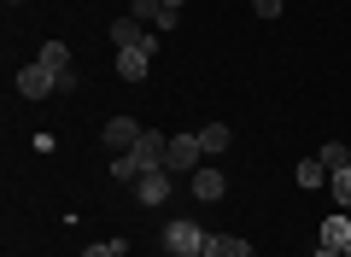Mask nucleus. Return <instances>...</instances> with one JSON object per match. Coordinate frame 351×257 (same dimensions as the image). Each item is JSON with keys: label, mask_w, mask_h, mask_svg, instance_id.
Returning <instances> with one entry per match:
<instances>
[{"label": "nucleus", "mask_w": 351, "mask_h": 257, "mask_svg": "<svg viewBox=\"0 0 351 257\" xmlns=\"http://www.w3.org/2000/svg\"><path fill=\"white\" fill-rule=\"evenodd\" d=\"M106 36H112V47L123 53V47H141V41H147L152 29L141 24V18H112V29H106Z\"/></svg>", "instance_id": "obj_9"}, {"label": "nucleus", "mask_w": 351, "mask_h": 257, "mask_svg": "<svg viewBox=\"0 0 351 257\" xmlns=\"http://www.w3.org/2000/svg\"><path fill=\"white\" fill-rule=\"evenodd\" d=\"M6 6H24V0H6Z\"/></svg>", "instance_id": "obj_23"}, {"label": "nucleus", "mask_w": 351, "mask_h": 257, "mask_svg": "<svg viewBox=\"0 0 351 257\" xmlns=\"http://www.w3.org/2000/svg\"><path fill=\"white\" fill-rule=\"evenodd\" d=\"M205 257H252V245H246V240H234V234H211Z\"/></svg>", "instance_id": "obj_11"}, {"label": "nucleus", "mask_w": 351, "mask_h": 257, "mask_svg": "<svg viewBox=\"0 0 351 257\" xmlns=\"http://www.w3.org/2000/svg\"><path fill=\"white\" fill-rule=\"evenodd\" d=\"M170 193H176V187H170V170H147V175L135 182V199H141V205H170Z\"/></svg>", "instance_id": "obj_7"}, {"label": "nucleus", "mask_w": 351, "mask_h": 257, "mask_svg": "<svg viewBox=\"0 0 351 257\" xmlns=\"http://www.w3.org/2000/svg\"><path fill=\"white\" fill-rule=\"evenodd\" d=\"M112 175H117V182H129V187H135V182H141L147 170H141V164L129 158V152H117V158H112Z\"/></svg>", "instance_id": "obj_16"}, {"label": "nucleus", "mask_w": 351, "mask_h": 257, "mask_svg": "<svg viewBox=\"0 0 351 257\" xmlns=\"http://www.w3.org/2000/svg\"><path fill=\"white\" fill-rule=\"evenodd\" d=\"M100 140H106V152H112V158H117V152H129V147H135V140H141V123H135V117H106Z\"/></svg>", "instance_id": "obj_6"}, {"label": "nucleus", "mask_w": 351, "mask_h": 257, "mask_svg": "<svg viewBox=\"0 0 351 257\" xmlns=\"http://www.w3.org/2000/svg\"><path fill=\"white\" fill-rule=\"evenodd\" d=\"M129 252V240H106V245H88L82 257H123Z\"/></svg>", "instance_id": "obj_19"}, {"label": "nucleus", "mask_w": 351, "mask_h": 257, "mask_svg": "<svg viewBox=\"0 0 351 257\" xmlns=\"http://www.w3.org/2000/svg\"><path fill=\"white\" fill-rule=\"evenodd\" d=\"M252 12L258 18H281V0H252Z\"/></svg>", "instance_id": "obj_20"}, {"label": "nucleus", "mask_w": 351, "mask_h": 257, "mask_svg": "<svg viewBox=\"0 0 351 257\" xmlns=\"http://www.w3.org/2000/svg\"><path fill=\"white\" fill-rule=\"evenodd\" d=\"M311 257H346V252H328V245H316V252Z\"/></svg>", "instance_id": "obj_21"}, {"label": "nucleus", "mask_w": 351, "mask_h": 257, "mask_svg": "<svg viewBox=\"0 0 351 257\" xmlns=\"http://www.w3.org/2000/svg\"><path fill=\"white\" fill-rule=\"evenodd\" d=\"M223 193H228V175L223 170H193V199H199V205H217Z\"/></svg>", "instance_id": "obj_10"}, {"label": "nucleus", "mask_w": 351, "mask_h": 257, "mask_svg": "<svg viewBox=\"0 0 351 257\" xmlns=\"http://www.w3.org/2000/svg\"><path fill=\"white\" fill-rule=\"evenodd\" d=\"M199 135H170V158H164V170H176V175H193L199 170Z\"/></svg>", "instance_id": "obj_5"}, {"label": "nucleus", "mask_w": 351, "mask_h": 257, "mask_svg": "<svg viewBox=\"0 0 351 257\" xmlns=\"http://www.w3.org/2000/svg\"><path fill=\"white\" fill-rule=\"evenodd\" d=\"M12 82H18V94H24V99H47V94H59V76H53L47 64H24Z\"/></svg>", "instance_id": "obj_4"}, {"label": "nucleus", "mask_w": 351, "mask_h": 257, "mask_svg": "<svg viewBox=\"0 0 351 257\" xmlns=\"http://www.w3.org/2000/svg\"><path fill=\"white\" fill-rule=\"evenodd\" d=\"M152 53H158V36H147L141 47H123L117 53V76H123V82H141V76L152 71Z\"/></svg>", "instance_id": "obj_3"}, {"label": "nucleus", "mask_w": 351, "mask_h": 257, "mask_svg": "<svg viewBox=\"0 0 351 257\" xmlns=\"http://www.w3.org/2000/svg\"><path fill=\"white\" fill-rule=\"evenodd\" d=\"M328 175H334V170H328L322 158H304L299 170H293V182H299V187H328Z\"/></svg>", "instance_id": "obj_12"}, {"label": "nucleus", "mask_w": 351, "mask_h": 257, "mask_svg": "<svg viewBox=\"0 0 351 257\" xmlns=\"http://www.w3.org/2000/svg\"><path fill=\"white\" fill-rule=\"evenodd\" d=\"M328 187H334V205H339V210H351V164L328 175Z\"/></svg>", "instance_id": "obj_15"}, {"label": "nucleus", "mask_w": 351, "mask_h": 257, "mask_svg": "<svg viewBox=\"0 0 351 257\" xmlns=\"http://www.w3.org/2000/svg\"><path fill=\"white\" fill-rule=\"evenodd\" d=\"M316 245H328V252H346V245H351V210H334V217L322 222V234H316Z\"/></svg>", "instance_id": "obj_8"}, {"label": "nucleus", "mask_w": 351, "mask_h": 257, "mask_svg": "<svg viewBox=\"0 0 351 257\" xmlns=\"http://www.w3.org/2000/svg\"><path fill=\"white\" fill-rule=\"evenodd\" d=\"M36 64H47L53 76H64V71H71V47H64V41H47V47H41V59H36Z\"/></svg>", "instance_id": "obj_13"}, {"label": "nucleus", "mask_w": 351, "mask_h": 257, "mask_svg": "<svg viewBox=\"0 0 351 257\" xmlns=\"http://www.w3.org/2000/svg\"><path fill=\"white\" fill-rule=\"evenodd\" d=\"M193 135H199V147H205V152H228V140H234L223 123H205V129H193Z\"/></svg>", "instance_id": "obj_14"}, {"label": "nucleus", "mask_w": 351, "mask_h": 257, "mask_svg": "<svg viewBox=\"0 0 351 257\" xmlns=\"http://www.w3.org/2000/svg\"><path fill=\"white\" fill-rule=\"evenodd\" d=\"M158 12H164V0H135L129 6V18H141V24H158Z\"/></svg>", "instance_id": "obj_18"}, {"label": "nucleus", "mask_w": 351, "mask_h": 257, "mask_svg": "<svg viewBox=\"0 0 351 257\" xmlns=\"http://www.w3.org/2000/svg\"><path fill=\"white\" fill-rule=\"evenodd\" d=\"M129 158H135L141 170H164V158H170V135H158V129H141V140L129 147Z\"/></svg>", "instance_id": "obj_2"}, {"label": "nucleus", "mask_w": 351, "mask_h": 257, "mask_svg": "<svg viewBox=\"0 0 351 257\" xmlns=\"http://www.w3.org/2000/svg\"><path fill=\"white\" fill-rule=\"evenodd\" d=\"M164 6H176V12H182V6H188V0H164Z\"/></svg>", "instance_id": "obj_22"}, {"label": "nucleus", "mask_w": 351, "mask_h": 257, "mask_svg": "<svg viewBox=\"0 0 351 257\" xmlns=\"http://www.w3.org/2000/svg\"><path fill=\"white\" fill-rule=\"evenodd\" d=\"M346 257H351V245H346Z\"/></svg>", "instance_id": "obj_24"}, {"label": "nucleus", "mask_w": 351, "mask_h": 257, "mask_svg": "<svg viewBox=\"0 0 351 257\" xmlns=\"http://www.w3.org/2000/svg\"><path fill=\"white\" fill-rule=\"evenodd\" d=\"M316 158H322L328 170H346V164H351V147H339V140H328V147L316 152Z\"/></svg>", "instance_id": "obj_17"}, {"label": "nucleus", "mask_w": 351, "mask_h": 257, "mask_svg": "<svg viewBox=\"0 0 351 257\" xmlns=\"http://www.w3.org/2000/svg\"><path fill=\"white\" fill-rule=\"evenodd\" d=\"M205 245H211V234L199 222H170L164 228V252L170 257H205Z\"/></svg>", "instance_id": "obj_1"}]
</instances>
